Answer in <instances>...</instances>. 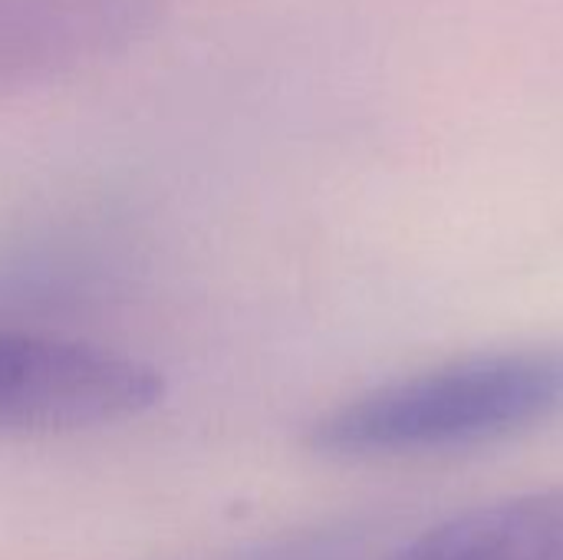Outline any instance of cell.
<instances>
[{"instance_id":"obj_2","label":"cell","mask_w":563,"mask_h":560,"mask_svg":"<svg viewBox=\"0 0 563 560\" xmlns=\"http://www.w3.org/2000/svg\"><path fill=\"white\" fill-rule=\"evenodd\" d=\"M162 373L129 353L0 330V436L102 429L158 406Z\"/></svg>"},{"instance_id":"obj_5","label":"cell","mask_w":563,"mask_h":560,"mask_svg":"<svg viewBox=\"0 0 563 560\" xmlns=\"http://www.w3.org/2000/svg\"><path fill=\"white\" fill-rule=\"evenodd\" d=\"M373 541V528L360 521L346 525H323L310 531H297L267 545H257L251 551H241L234 558L221 560H363Z\"/></svg>"},{"instance_id":"obj_4","label":"cell","mask_w":563,"mask_h":560,"mask_svg":"<svg viewBox=\"0 0 563 560\" xmlns=\"http://www.w3.org/2000/svg\"><path fill=\"white\" fill-rule=\"evenodd\" d=\"M386 560H563V485L468 508Z\"/></svg>"},{"instance_id":"obj_1","label":"cell","mask_w":563,"mask_h":560,"mask_svg":"<svg viewBox=\"0 0 563 560\" xmlns=\"http://www.w3.org/2000/svg\"><path fill=\"white\" fill-rule=\"evenodd\" d=\"M563 419V347L455 360L353 396L310 429L333 459H416L501 442Z\"/></svg>"},{"instance_id":"obj_3","label":"cell","mask_w":563,"mask_h":560,"mask_svg":"<svg viewBox=\"0 0 563 560\" xmlns=\"http://www.w3.org/2000/svg\"><path fill=\"white\" fill-rule=\"evenodd\" d=\"M172 0H0V96L46 86L145 43Z\"/></svg>"}]
</instances>
